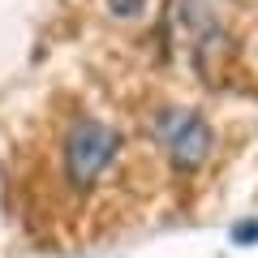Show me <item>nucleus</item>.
<instances>
[{"instance_id": "1", "label": "nucleus", "mask_w": 258, "mask_h": 258, "mask_svg": "<svg viewBox=\"0 0 258 258\" xmlns=\"http://www.w3.org/2000/svg\"><path fill=\"white\" fill-rule=\"evenodd\" d=\"M120 159V129L99 116H74L60 142V172L74 194H91Z\"/></svg>"}, {"instance_id": "7", "label": "nucleus", "mask_w": 258, "mask_h": 258, "mask_svg": "<svg viewBox=\"0 0 258 258\" xmlns=\"http://www.w3.org/2000/svg\"><path fill=\"white\" fill-rule=\"evenodd\" d=\"M237 5H245V0H237Z\"/></svg>"}, {"instance_id": "5", "label": "nucleus", "mask_w": 258, "mask_h": 258, "mask_svg": "<svg viewBox=\"0 0 258 258\" xmlns=\"http://www.w3.org/2000/svg\"><path fill=\"white\" fill-rule=\"evenodd\" d=\"M103 5H108V13L116 22H134V18H142V5L147 0H103Z\"/></svg>"}, {"instance_id": "4", "label": "nucleus", "mask_w": 258, "mask_h": 258, "mask_svg": "<svg viewBox=\"0 0 258 258\" xmlns=\"http://www.w3.org/2000/svg\"><path fill=\"white\" fill-rule=\"evenodd\" d=\"M185 116H189V108H176V103H159V108L151 112V120H147L151 142L168 147V142H172V134L181 129V120H185Z\"/></svg>"}, {"instance_id": "6", "label": "nucleus", "mask_w": 258, "mask_h": 258, "mask_svg": "<svg viewBox=\"0 0 258 258\" xmlns=\"http://www.w3.org/2000/svg\"><path fill=\"white\" fill-rule=\"evenodd\" d=\"M232 241H241V245H249V241H258V220H245L232 228Z\"/></svg>"}, {"instance_id": "3", "label": "nucleus", "mask_w": 258, "mask_h": 258, "mask_svg": "<svg viewBox=\"0 0 258 258\" xmlns=\"http://www.w3.org/2000/svg\"><path fill=\"white\" fill-rule=\"evenodd\" d=\"M224 64H232V35L224 30V22H220V26H211L207 35L194 39V69L215 82V74H220Z\"/></svg>"}, {"instance_id": "2", "label": "nucleus", "mask_w": 258, "mask_h": 258, "mask_svg": "<svg viewBox=\"0 0 258 258\" xmlns=\"http://www.w3.org/2000/svg\"><path fill=\"white\" fill-rule=\"evenodd\" d=\"M164 151H168V168H172L176 176H194L207 159H211V151H215V129H211V120H207L203 112L189 108V116L181 120V129L172 134V142H168Z\"/></svg>"}]
</instances>
